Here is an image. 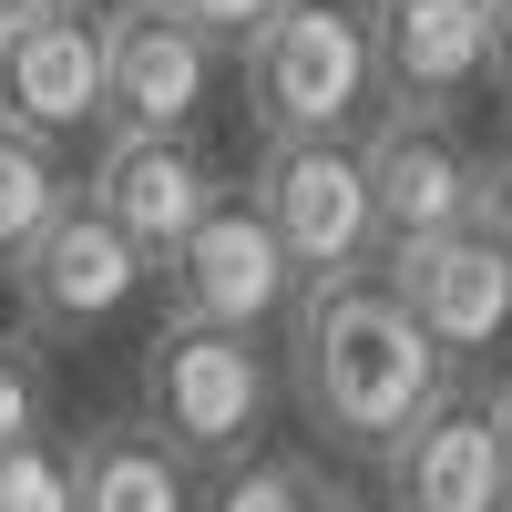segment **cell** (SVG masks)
<instances>
[{"label": "cell", "instance_id": "cell-1", "mask_svg": "<svg viewBox=\"0 0 512 512\" xmlns=\"http://www.w3.org/2000/svg\"><path fill=\"white\" fill-rule=\"evenodd\" d=\"M287 390L308 431H328V451L379 461L451 390V359L420 338V318L390 297L379 267H338V277H297L287 297Z\"/></svg>", "mask_w": 512, "mask_h": 512}, {"label": "cell", "instance_id": "cell-2", "mask_svg": "<svg viewBox=\"0 0 512 512\" xmlns=\"http://www.w3.org/2000/svg\"><path fill=\"white\" fill-rule=\"evenodd\" d=\"M236 62H246L256 134H359L379 113L369 0H277V11L236 41Z\"/></svg>", "mask_w": 512, "mask_h": 512}, {"label": "cell", "instance_id": "cell-3", "mask_svg": "<svg viewBox=\"0 0 512 512\" xmlns=\"http://www.w3.org/2000/svg\"><path fill=\"white\" fill-rule=\"evenodd\" d=\"M134 379H144V420H154L185 461H216V472H226V461H246L256 441H267L277 369H267V349H256L246 328H216V318L164 308Z\"/></svg>", "mask_w": 512, "mask_h": 512}, {"label": "cell", "instance_id": "cell-4", "mask_svg": "<svg viewBox=\"0 0 512 512\" xmlns=\"http://www.w3.org/2000/svg\"><path fill=\"white\" fill-rule=\"evenodd\" d=\"M246 205L267 216V236L287 246L297 277H338V267H369L379 256L359 134H267V154L246 175Z\"/></svg>", "mask_w": 512, "mask_h": 512}, {"label": "cell", "instance_id": "cell-5", "mask_svg": "<svg viewBox=\"0 0 512 512\" xmlns=\"http://www.w3.org/2000/svg\"><path fill=\"white\" fill-rule=\"evenodd\" d=\"M11 287H21L31 338H52V349H82V338H103V328H113V318L154 287V256H134V246H123V226H113L103 205L72 185V205H62V216L11 256Z\"/></svg>", "mask_w": 512, "mask_h": 512}, {"label": "cell", "instance_id": "cell-6", "mask_svg": "<svg viewBox=\"0 0 512 512\" xmlns=\"http://www.w3.org/2000/svg\"><path fill=\"white\" fill-rule=\"evenodd\" d=\"M359 175H369L379 246H410V236L472 226V175H482V154H472V134H461L451 103H379V113L359 123Z\"/></svg>", "mask_w": 512, "mask_h": 512}, {"label": "cell", "instance_id": "cell-7", "mask_svg": "<svg viewBox=\"0 0 512 512\" xmlns=\"http://www.w3.org/2000/svg\"><path fill=\"white\" fill-rule=\"evenodd\" d=\"M216 41L175 0H113L103 11V134H195L216 103Z\"/></svg>", "mask_w": 512, "mask_h": 512}, {"label": "cell", "instance_id": "cell-8", "mask_svg": "<svg viewBox=\"0 0 512 512\" xmlns=\"http://www.w3.org/2000/svg\"><path fill=\"white\" fill-rule=\"evenodd\" d=\"M390 297L420 318V338L461 369V359H492L512 338V256L482 226H441V236H410V246H379L369 256Z\"/></svg>", "mask_w": 512, "mask_h": 512}, {"label": "cell", "instance_id": "cell-9", "mask_svg": "<svg viewBox=\"0 0 512 512\" xmlns=\"http://www.w3.org/2000/svg\"><path fill=\"white\" fill-rule=\"evenodd\" d=\"M287 297H297V267H287V246L267 236V216H256L246 195H216L195 216V236L164 256V308H185V318L267 338L287 318Z\"/></svg>", "mask_w": 512, "mask_h": 512}, {"label": "cell", "instance_id": "cell-10", "mask_svg": "<svg viewBox=\"0 0 512 512\" xmlns=\"http://www.w3.org/2000/svg\"><path fill=\"white\" fill-rule=\"evenodd\" d=\"M0 113L52 144L103 134V11H0Z\"/></svg>", "mask_w": 512, "mask_h": 512}, {"label": "cell", "instance_id": "cell-11", "mask_svg": "<svg viewBox=\"0 0 512 512\" xmlns=\"http://www.w3.org/2000/svg\"><path fill=\"white\" fill-rule=\"evenodd\" d=\"M82 195L123 226V246H134V256H154V267H164V256L195 236V216L226 195V175H216V154H205L195 134H103Z\"/></svg>", "mask_w": 512, "mask_h": 512}, {"label": "cell", "instance_id": "cell-12", "mask_svg": "<svg viewBox=\"0 0 512 512\" xmlns=\"http://www.w3.org/2000/svg\"><path fill=\"white\" fill-rule=\"evenodd\" d=\"M379 472H390V512H502L512 502L502 441H492V400L461 390V379L379 451Z\"/></svg>", "mask_w": 512, "mask_h": 512}, {"label": "cell", "instance_id": "cell-13", "mask_svg": "<svg viewBox=\"0 0 512 512\" xmlns=\"http://www.w3.org/2000/svg\"><path fill=\"white\" fill-rule=\"evenodd\" d=\"M369 62L379 103H472L492 82V21L482 0H369Z\"/></svg>", "mask_w": 512, "mask_h": 512}, {"label": "cell", "instance_id": "cell-14", "mask_svg": "<svg viewBox=\"0 0 512 512\" xmlns=\"http://www.w3.org/2000/svg\"><path fill=\"white\" fill-rule=\"evenodd\" d=\"M195 461L154 420H93L72 451V512H195Z\"/></svg>", "mask_w": 512, "mask_h": 512}, {"label": "cell", "instance_id": "cell-15", "mask_svg": "<svg viewBox=\"0 0 512 512\" xmlns=\"http://www.w3.org/2000/svg\"><path fill=\"white\" fill-rule=\"evenodd\" d=\"M62 205H72V164H62V144L0 113V267H11V256L52 226Z\"/></svg>", "mask_w": 512, "mask_h": 512}, {"label": "cell", "instance_id": "cell-16", "mask_svg": "<svg viewBox=\"0 0 512 512\" xmlns=\"http://www.w3.org/2000/svg\"><path fill=\"white\" fill-rule=\"evenodd\" d=\"M195 512H349V492H338L308 451H246V461H226V482Z\"/></svg>", "mask_w": 512, "mask_h": 512}, {"label": "cell", "instance_id": "cell-17", "mask_svg": "<svg viewBox=\"0 0 512 512\" xmlns=\"http://www.w3.org/2000/svg\"><path fill=\"white\" fill-rule=\"evenodd\" d=\"M0 512H72V451L52 431L0 451Z\"/></svg>", "mask_w": 512, "mask_h": 512}, {"label": "cell", "instance_id": "cell-18", "mask_svg": "<svg viewBox=\"0 0 512 512\" xmlns=\"http://www.w3.org/2000/svg\"><path fill=\"white\" fill-rule=\"evenodd\" d=\"M52 431V359H41V338H0V451Z\"/></svg>", "mask_w": 512, "mask_h": 512}, {"label": "cell", "instance_id": "cell-19", "mask_svg": "<svg viewBox=\"0 0 512 512\" xmlns=\"http://www.w3.org/2000/svg\"><path fill=\"white\" fill-rule=\"evenodd\" d=\"M175 11H185V21L205 31V41H216V52H236V41H246L256 21H267L277 0H175Z\"/></svg>", "mask_w": 512, "mask_h": 512}, {"label": "cell", "instance_id": "cell-20", "mask_svg": "<svg viewBox=\"0 0 512 512\" xmlns=\"http://www.w3.org/2000/svg\"><path fill=\"white\" fill-rule=\"evenodd\" d=\"M472 226H482V236L512 256V154H492L482 175H472Z\"/></svg>", "mask_w": 512, "mask_h": 512}, {"label": "cell", "instance_id": "cell-21", "mask_svg": "<svg viewBox=\"0 0 512 512\" xmlns=\"http://www.w3.org/2000/svg\"><path fill=\"white\" fill-rule=\"evenodd\" d=\"M492 400V441H502V482H512V369H502V390H482Z\"/></svg>", "mask_w": 512, "mask_h": 512}, {"label": "cell", "instance_id": "cell-22", "mask_svg": "<svg viewBox=\"0 0 512 512\" xmlns=\"http://www.w3.org/2000/svg\"><path fill=\"white\" fill-rule=\"evenodd\" d=\"M482 21H492V72H512V0H482Z\"/></svg>", "mask_w": 512, "mask_h": 512}, {"label": "cell", "instance_id": "cell-23", "mask_svg": "<svg viewBox=\"0 0 512 512\" xmlns=\"http://www.w3.org/2000/svg\"><path fill=\"white\" fill-rule=\"evenodd\" d=\"M0 11H72V0H0Z\"/></svg>", "mask_w": 512, "mask_h": 512}, {"label": "cell", "instance_id": "cell-24", "mask_svg": "<svg viewBox=\"0 0 512 512\" xmlns=\"http://www.w3.org/2000/svg\"><path fill=\"white\" fill-rule=\"evenodd\" d=\"M492 93H502V123H512V72H492Z\"/></svg>", "mask_w": 512, "mask_h": 512}, {"label": "cell", "instance_id": "cell-25", "mask_svg": "<svg viewBox=\"0 0 512 512\" xmlns=\"http://www.w3.org/2000/svg\"><path fill=\"white\" fill-rule=\"evenodd\" d=\"M502 512H512V502H502Z\"/></svg>", "mask_w": 512, "mask_h": 512}, {"label": "cell", "instance_id": "cell-26", "mask_svg": "<svg viewBox=\"0 0 512 512\" xmlns=\"http://www.w3.org/2000/svg\"><path fill=\"white\" fill-rule=\"evenodd\" d=\"M349 512H359V502H349Z\"/></svg>", "mask_w": 512, "mask_h": 512}]
</instances>
